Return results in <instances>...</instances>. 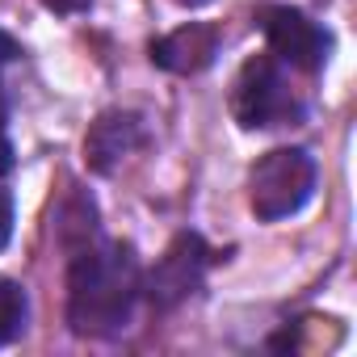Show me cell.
<instances>
[{"mask_svg":"<svg viewBox=\"0 0 357 357\" xmlns=\"http://www.w3.org/2000/svg\"><path fill=\"white\" fill-rule=\"evenodd\" d=\"M143 273L130 244H80L68 269V324L76 336H118L130 324Z\"/></svg>","mask_w":357,"mask_h":357,"instance_id":"6da1fadb","label":"cell"},{"mask_svg":"<svg viewBox=\"0 0 357 357\" xmlns=\"http://www.w3.org/2000/svg\"><path fill=\"white\" fill-rule=\"evenodd\" d=\"M315 194V160L303 147L265 151L248 172V206L257 219L278 223L298 215Z\"/></svg>","mask_w":357,"mask_h":357,"instance_id":"7a4b0ae2","label":"cell"},{"mask_svg":"<svg viewBox=\"0 0 357 357\" xmlns=\"http://www.w3.org/2000/svg\"><path fill=\"white\" fill-rule=\"evenodd\" d=\"M231 118L244 130L290 126L303 118V101L294 97V89L273 55H252L240 68V76L231 84Z\"/></svg>","mask_w":357,"mask_h":357,"instance_id":"3957f363","label":"cell"},{"mask_svg":"<svg viewBox=\"0 0 357 357\" xmlns=\"http://www.w3.org/2000/svg\"><path fill=\"white\" fill-rule=\"evenodd\" d=\"M215 252L206 248V240L198 231H181L172 236V244L164 248V257L151 265V273L143 278V294L155 311H172L181 307L190 294H198L206 269H211Z\"/></svg>","mask_w":357,"mask_h":357,"instance_id":"277c9868","label":"cell"},{"mask_svg":"<svg viewBox=\"0 0 357 357\" xmlns=\"http://www.w3.org/2000/svg\"><path fill=\"white\" fill-rule=\"evenodd\" d=\"M261 30H265V43L273 51L278 63H290L298 72H319L332 55V34L311 22L303 9H290V5H265L257 13Z\"/></svg>","mask_w":357,"mask_h":357,"instance_id":"5b68a950","label":"cell"},{"mask_svg":"<svg viewBox=\"0 0 357 357\" xmlns=\"http://www.w3.org/2000/svg\"><path fill=\"white\" fill-rule=\"evenodd\" d=\"M143 118L139 114H130V109H109V114H101L93 126H89V135H84V164L93 168V172H114L139 143H143Z\"/></svg>","mask_w":357,"mask_h":357,"instance_id":"8992f818","label":"cell"},{"mask_svg":"<svg viewBox=\"0 0 357 357\" xmlns=\"http://www.w3.org/2000/svg\"><path fill=\"white\" fill-rule=\"evenodd\" d=\"M215 55H219V30L206 22H190L151 43V63L172 76H198L215 63Z\"/></svg>","mask_w":357,"mask_h":357,"instance_id":"52a82bcc","label":"cell"},{"mask_svg":"<svg viewBox=\"0 0 357 357\" xmlns=\"http://www.w3.org/2000/svg\"><path fill=\"white\" fill-rule=\"evenodd\" d=\"M26 319H30V298L17 282L0 278V349L13 344L22 332H26Z\"/></svg>","mask_w":357,"mask_h":357,"instance_id":"ba28073f","label":"cell"},{"mask_svg":"<svg viewBox=\"0 0 357 357\" xmlns=\"http://www.w3.org/2000/svg\"><path fill=\"white\" fill-rule=\"evenodd\" d=\"M17 164L13 155V139H9V114H5V101H0V176H9Z\"/></svg>","mask_w":357,"mask_h":357,"instance_id":"9c48e42d","label":"cell"},{"mask_svg":"<svg viewBox=\"0 0 357 357\" xmlns=\"http://www.w3.org/2000/svg\"><path fill=\"white\" fill-rule=\"evenodd\" d=\"M9 240H13V198L0 190V252H5Z\"/></svg>","mask_w":357,"mask_h":357,"instance_id":"30bf717a","label":"cell"},{"mask_svg":"<svg viewBox=\"0 0 357 357\" xmlns=\"http://www.w3.org/2000/svg\"><path fill=\"white\" fill-rule=\"evenodd\" d=\"M43 5H47L51 13H84L93 0H43Z\"/></svg>","mask_w":357,"mask_h":357,"instance_id":"8fae6325","label":"cell"},{"mask_svg":"<svg viewBox=\"0 0 357 357\" xmlns=\"http://www.w3.org/2000/svg\"><path fill=\"white\" fill-rule=\"evenodd\" d=\"M13 55H17V47H13L5 34H0V59H13Z\"/></svg>","mask_w":357,"mask_h":357,"instance_id":"7c38bea8","label":"cell"},{"mask_svg":"<svg viewBox=\"0 0 357 357\" xmlns=\"http://www.w3.org/2000/svg\"><path fill=\"white\" fill-rule=\"evenodd\" d=\"M176 5H185V9H202V5H211V0H176Z\"/></svg>","mask_w":357,"mask_h":357,"instance_id":"4fadbf2b","label":"cell"}]
</instances>
